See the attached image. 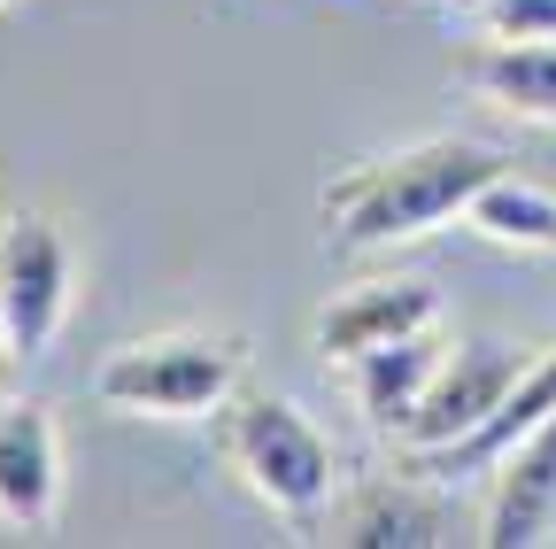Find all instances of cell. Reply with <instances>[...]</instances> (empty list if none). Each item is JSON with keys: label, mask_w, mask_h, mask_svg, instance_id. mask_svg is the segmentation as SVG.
<instances>
[{"label": "cell", "mask_w": 556, "mask_h": 549, "mask_svg": "<svg viewBox=\"0 0 556 549\" xmlns=\"http://www.w3.org/2000/svg\"><path fill=\"white\" fill-rule=\"evenodd\" d=\"M541 419H556V349L548 357H533L526 372H518V387L503 395V410L486 419L471 441H456V449H441V457H402L409 472H441V479H464V472H486V464H503Z\"/></svg>", "instance_id": "30bf717a"}, {"label": "cell", "mask_w": 556, "mask_h": 549, "mask_svg": "<svg viewBox=\"0 0 556 549\" xmlns=\"http://www.w3.org/2000/svg\"><path fill=\"white\" fill-rule=\"evenodd\" d=\"M441 357H448V340H441V325H433V333H409V340H394V349H379V357H364V364H348V379H356V402H364L371 434L402 441V426H409L417 395L433 387Z\"/></svg>", "instance_id": "8fae6325"}, {"label": "cell", "mask_w": 556, "mask_h": 549, "mask_svg": "<svg viewBox=\"0 0 556 549\" xmlns=\"http://www.w3.org/2000/svg\"><path fill=\"white\" fill-rule=\"evenodd\" d=\"M448 9H464V16H471V9H479V0H448Z\"/></svg>", "instance_id": "2e32d148"}, {"label": "cell", "mask_w": 556, "mask_h": 549, "mask_svg": "<svg viewBox=\"0 0 556 549\" xmlns=\"http://www.w3.org/2000/svg\"><path fill=\"white\" fill-rule=\"evenodd\" d=\"M441 325V295L426 279H371V287H348L317 310V357L325 364H364L379 349L409 333H433Z\"/></svg>", "instance_id": "8992f818"}, {"label": "cell", "mask_w": 556, "mask_h": 549, "mask_svg": "<svg viewBox=\"0 0 556 549\" xmlns=\"http://www.w3.org/2000/svg\"><path fill=\"white\" fill-rule=\"evenodd\" d=\"M332 541H348V549H426V541H448V519H441V503L409 496L402 479H371V488H356L332 511Z\"/></svg>", "instance_id": "7c38bea8"}, {"label": "cell", "mask_w": 556, "mask_h": 549, "mask_svg": "<svg viewBox=\"0 0 556 549\" xmlns=\"http://www.w3.org/2000/svg\"><path fill=\"white\" fill-rule=\"evenodd\" d=\"M0 9H9V0H0Z\"/></svg>", "instance_id": "e0dca14e"}, {"label": "cell", "mask_w": 556, "mask_h": 549, "mask_svg": "<svg viewBox=\"0 0 556 549\" xmlns=\"http://www.w3.org/2000/svg\"><path fill=\"white\" fill-rule=\"evenodd\" d=\"M62 511V441L47 402H0V526L47 534Z\"/></svg>", "instance_id": "52a82bcc"}, {"label": "cell", "mask_w": 556, "mask_h": 549, "mask_svg": "<svg viewBox=\"0 0 556 549\" xmlns=\"http://www.w3.org/2000/svg\"><path fill=\"white\" fill-rule=\"evenodd\" d=\"M471 16L486 39H556V0H479Z\"/></svg>", "instance_id": "5bb4252c"}, {"label": "cell", "mask_w": 556, "mask_h": 549, "mask_svg": "<svg viewBox=\"0 0 556 549\" xmlns=\"http://www.w3.org/2000/svg\"><path fill=\"white\" fill-rule=\"evenodd\" d=\"M9 364H16V357H9V333H0V372H9Z\"/></svg>", "instance_id": "9a60e30c"}, {"label": "cell", "mask_w": 556, "mask_h": 549, "mask_svg": "<svg viewBox=\"0 0 556 549\" xmlns=\"http://www.w3.org/2000/svg\"><path fill=\"white\" fill-rule=\"evenodd\" d=\"M471 233H486L495 248H556V194L548 186H526L518 171H503L471 201Z\"/></svg>", "instance_id": "4fadbf2b"}, {"label": "cell", "mask_w": 556, "mask_h": 549, "mask_svg": "<svg viewBox=\"0 0 556 549\" xmlns=\"http://www.w3.org/2000/svg\"><path fill=\"white\" fill-rule=\"evenodd\" d=\"M70 317V240L47 210H9L0 217V333L9 357L39 364Z\"/></svg>", "instance_id": "277c9868"}, {"label": "cell", "mask_w": 556, "mask_h": 549, "mask_svg": "<svg viewBox=\"0 0 556 549\" xmlns=\"http://www.w3.org/2000/svg\"><path fill=\"white\" fill-rule=\"evenodd\" d=\"M248 372L232 333H148L93 372V395L124 419H208Z\"/></svg>", "instance_id": "3957f363"}, {"label": "cell", "mask_w": 556, "mask_h": 549, "mask_svg": "<svg viewBox=\"0 0 556 549\" xmlns=\"http://www.w3.org/2000/svg\"><path fill=\"white\" fill-rule=\"evenodd\" d=\"M208 441H217L225 472L255 503H270L278 519H294V526L325 519L332 496H340L332 441L302 419L287 395H270V387H232L217 410H208Z\"/></svg>", "instance_id": "7a4b0ae2"}, {"label": "cell", "mask_w": 556, "mask_h": 549, "mask_svg": "<svg viewBox=\"0 0 556 549\" xmlns=\"http://www.w3.org/2000/svg\"><path fill=\"white\" fill-rule=\"evenodd\" d=\"M503 171H510V155L495 140H417V148L340 171L317 194V217H325V240L348 255L402 248V240H426V233L471 217V201Z\"/></svg>", "instance_id": "6da1fadb"}, {"label": "cell", "mask_w": 556, "mask_h": 549, "mask_svg": "<svg viewBox=\"0 0 556 549\" xmlns=\"http://www.w3.org/2000/svg\"><path fill=\"white\" fill-rule=\"evenodd\" d=\"M495 503H486V549H526V541H548L556 526V419H541L503 464H495Z\"/></svg>", "instance_id": "ba28073f"}, {"label": "cell", "mask_w": 556, "mask_h": 549, "mask_svg": "<svg viewBox=\"0 0 556 549\" xmlns=\"http://www.w3.org/2000/svg\"><path fill=\"white\" fill-rule=\"evenodd\" d=\"M526 364H533V357L510 349V340H456V349L441 357V372H433V387L417 395V410H409V426H402L394 449H402V457H441V449L471 441V434L503 410V395L518 387Z\"/></svg>", "instance_id": "5b68a950"}, {"label": "cell", "mask_w": 556, "mask_h": 549, "mask_svg": "<svg viewBox=\"0 0 556 549\" xmlns=\"http://www.w3.org/2000/svg\"><path fill=\"white\" fill-rule=\"evenodd\" d=\"M456 78L526 124H556V39H471Z\"/></svg>", "instance_id": "9c48e42d"}]
</instances>
